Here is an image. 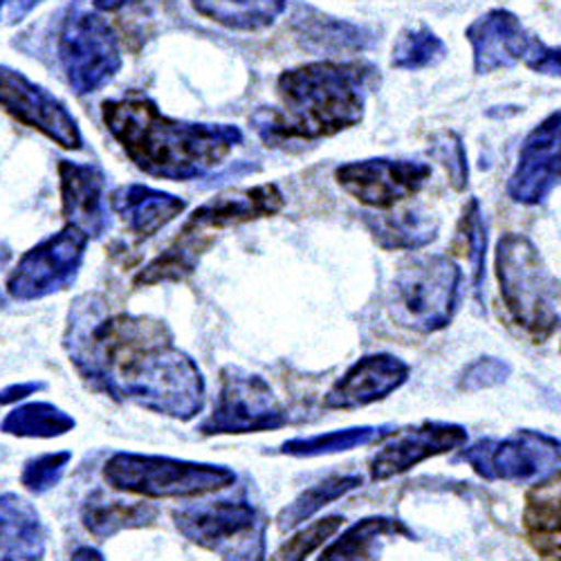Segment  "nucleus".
Instances as JSON below:
<instances>
[{"label": "nucleus", "mask_w": 561, "mask_h": 561, "mask_svg": "<svg viewBox=\"0 0 561 561\" xmlns=\"http://www.w3.org/2000/svg\"><path fill=\"white\" fill-rule=\"evenodd\" d=\"M45 533L38 512L16 494L0 496V561H43Z\"/></svg>", "instance_id": "obj_21"}, {"label": "nucleus", "mask_w": 561, "mask_h": 561, "mask_svg": "<svg viewBox=\"0 0 561 561\" xmlns=\"http://www.w3.org/2000/svg\"><path fill=\"white\" fill-rule=\"evenodd\" d=\"M0 16H3V0H0Z\"/></svg>", "instance_id": "obj_43"}, {"label": "nucleus", "mask_w": 561, "mask_h": 561, "mask_svg": "<svg viewBox=\"0 0 561 561\" xmlns=\"http://www.w3.org/2000/svg\"><path fill=\"white\" fill-rule=\"evenodd\" d=\"M64 346L79 376L115 400L178 420H192L205 407L203 373L173 346L162 321L115 312L85 295L70 310Z\"/></svg>", "instance_id": "obj_1"}, {"label": "nucleus", "mask_w": 561, "mask_h": 561, "mask_svg": "<svg viewBox=\"0 0 561 561\" xmlns=\"http://www.w3.org/2000/svg\"><path fill=\"white\" fill-rule=\"evenodd\" d=\"M501 297L522 329L537 342L561 325V288L543 265L537 248L522 233H505L496 243Z\"/></svg>", "instance_id": "obj_4"}, {"label": "nucleus", "mask_w": 561, "mask_h": 561, "mask_svg": "<svg viewBox=\"0 0 561 561\" xmlns=\"http://www.w3.org/2000/svg\"><path fill=\"white\" fill-rule=\"evenodd\" d=\"M510 376V364L503 359L494 357H483L474 362L472 366H467L460 389L465 391H481L501 385Z\"/></svg>", "instance_id": "obj_36"}, {"label": "nucleus", "mask_w": 561, "mask_h": 561, "mask_svg": "<svg viewBox=\"0 0 561 561\" xmlns=\"http://www.w3.org/2000/svg\"><path fill=\"white\" fill-rule=\"evenodd\" d=\"M178 530L198 546L233 561H265V524L243 501H218L173 514Z\"/></svg>", "instance_id": "obj_8"}, {"label": "nucleus", "mask_w": 561, "mask_h": 561, "mask_svg": "<svg viewBox=\"0 0 561 561\" xmlns=\"http://www.w3.org/2000/svg\"><path fill=\"white\" fill-rule=\"evenodd\" d=\"M158 517V510L151 503H124L111 501L104 492L92 494L81 512L83 526L98 539H108L122 530L151 526Z\"/></svg>", "instance_id": "obj_23"}, {"label": "nucleus", "mask_w": 561, "mask_h": 561, "mask_svg": "<svg viewBox=\"0 0 561 561\" xmlns=\"http://www.w3.org/2000/svg\"><path fill=\"white\" fill-rule=\"evenodd\" d=\"M368 231L385 250H420L438 237V222L417 211L368 216L364 218Z\"/></svg>", "instance_id": "obj_25"}, {"label": "nucleus", "mask_w": 561, "mask_h": 561, "mask_svg": "<svg viewBox=\"0 0 561 561\" xmlns=\"http://www.w3.org/2000/svg\"><path fill=\"white\" fill-rule=\"evenodd\" d=\"M541 561H561V543H548L541 548Z\"/></svg>", "instance_id": "obj_41"}, {"label": "nucleus", "mask_w": 561, "mask_h": 561, "mask_svg": "<svg viewBox=\"0 0 561 561\" xmlns=\"http://www.w3.org/2000/svg\"><path fill=\"white\" fill-rule=\"evenodd\" d=\"M467 41L472 43L479 75L524 64L533 72L561 79V48L546 45L507 10H492L477 19L467 27Z\"/></svg>", "instance_id": "obj_7"}, {"label": "nucleus", "mask_w": 561, "mask_h": 561, "mask_svg": "<svg viewBox=\"0 0 561 561\" xmlns=\"http://www.w3.org/2000/svg\"><path fill=\"white\" fill-rule=\"evenodd\" d=\"M447 55L445 43L430 27H409L393 45V68L400 70H423L436 66Z\"/></svg>", "instance_id": "obj_30"}, {"label": "nucleus", "mask_w": 561, "mask_h": 561, "mask_svg": "<svg viewBox=\"0 0 561 561\" xmlns=\"http://www.w3.org/2000/svg\"><path fill=\"white\" fill-rule=\"evenodd\" d=\"M88 241L81 229L66 225L59 233L34 245L8 278L10 297L34 301L66 290L83 263Z\"/></svg>", "instance_id": "obj_12"}, {"label": "nucleus", "mask_w": 561, "mask_h": 561, "mask_svg": "<svg viewBox=\"0 0 561 561\" xmlns=\"http://www.w3.org/2000/svg\"><path fill=\"white\" fill-rule=\"evenodd\" d=\"M458 237L462 241V248L472 261L474 267V290L481 297L483 288V278H485V250H488V233H485V222L481 216L479 201H470V205L465 207V214L460 218L458 227Z\"/></svg>", "instance_id": "obj_32"}, {"label": "nucleus", "mask_w": 561, "mask_h": 561, "mask_svg": "<svg viewBox=\"0 0 561 561\" xmlns=\"http://www.w3.org/2000/svg\"><path fill=\"white\" fill-rule=\"evenodd\" d=\"M342 517H325L310 524L308 528L299 530L293 539L280 543L278 550L270 557V561H306V557L329 541L342 528Z\"/></svg>", "instance_id": "obj_33"}, {"label": "nucleus", "mask_w": 561, "mask_h": 561, "mask_svg": "<svg viewBox=\"0 0 561 561\" xmlns=\"http://www.w3.org/2000/svg\"><path fill=\"white\" fill-rule=\"evenodd\" d=\"M335 175L342 190L362 205L391 209L423 190L432 178V167L425 162L376 158L342 164Z\"/></svg>", "instance_id": "obj_14"}, {"label": "nucleus", "mask_w": 561, "mask_h": 561, "mask_svg": "<svg viewBox=\"0 0 561 561\" xmlns=\"http://www.w3.org/2000/svg\"><path fill=\"white\" fill-rule=\"evenodd\" d=\"M102 115L130 162L160 180L203 178L243 142L237 126L171 119L147 98L108 100Z\"/></svg>", "instance_id": "obj_2"}, {"label": "nucleus", "mask_w": 561, "mask_h": 561, "mask_svg": "<svg viewBox=\"0 0 561 561\" xmlns=\"http://www.w3.org/2000/svg\"><path fill=\"white\" fill-rule=\"evenodd\" d=\"M396 537H411V530L398 519L368 517L351 526L317 561H378L382 543Z\"/></svg>", "instance_id": "obj_22"}, {"label": "nucleus", "mask_w": 561, "mask_h": 561, "mask_svg": "<svg viewBox=\"0 0 561 561\" xmlns=\"http://www.w3.org/2000/svg\"><path fill=\"white\" fill-rule=\"evenodd\" d=\"M389 434V427H353L344 432H331V434H319L308 438H293L284 445V454L297 456V458H317V456H329L348 451L355 447L370 445L373 440H380Z\"/></svg>", "instance_id": "obj_29"}, {"label": "nucleus", "mask_w": 561, "mask_h": 561, "mask_svg": "<svg viewBox=\"0 0 561 561\" xmlns=\"http://www.w3.org/2000/svg\"><path fill=\"white\" fill-rule=\"evenodd\" d=\"M409 380V366L387 353L368 355L355 362L344 376L325 393V409H362L380 402L398 391Z\"/></svg>", "instance_id": "obj_17"}, {"label": "nucleus", "mask_w": 561, "mask_h": 561, "mask_svg": "<svg viewBox=\"0 0 561 561\" xmlns=\"http://www.w3.org/2000/svg\"><path fill=\"white\" fill-rule=\"evenodd\" d=\"M111 205L126 222L128 231L139 241L156 237L162 227L175 220L186 207L182 198L151 190V186L145 184L122 186L111 196Z\"/></svg>", "instance_id": "obj_20"}, {"label": "nucleus", "mask_w": 561, "mask_h": 561, "mask_svg": "<svg viewBox=\"0 0 561 561\" xmlns=\"http://www.w3.org/2000/svg\"><path fill=\"white\" fill-rule=\"evenodd\" d=\"M59 61L77 95H90L122 70L119 38L100 14L75 12L59 36Z\"/></svg>", "instance_id": "obj_10"}, {"label": "nucleus", "mask_w": 561, "mask_h": 561, "mask_svg": "<svg viewBox=\"0 0 561 561\" xmlns=\"http://www.w3.org/2000/svg\"><path fill=\"white\" fill-rule=\"evenodd\" d=\"M61 205L68 225L81 229L85 237L98 239L108 227L104 203V175L90 164L61 160Z\"/></svg>", "instance_id": "obj_18"}, {"label": "nucleus", "mask_w": 561, "mask_h": 561, "mask_svg": "<svg viewBox=\"0 0 561 561\" xmlns=\"http://www.w3.org/2000/svg\"><path fill=\"white\" fill-rule=\"evenodd\" d=\"M561 180V111L548 115L522 147L507 194L514 203L539 205Z\"/></svg>", "instance_id": "obj_15"}, {"label": "nucleus", "mask_w": 561, "mask_h": 561, "mask_svg": "<svg viewBox=\"0 0 561 561\" xmlns=\"http://www.w3.org/2000/svg\"><path fill=\"white\" fill-rule=\"evenodd\" d=\"M462 274L443 254L407 261L396 274L389 295V314L398 325L415 333L443 331L460 299Z\"/></svg>", "instance_id": "obj_5"}, {"label": "nucleus", "mask_w": 561, "mask_h": 561, "mask_svg": "<svg viewBox=\"0 0 561 561\" xmlns=\"http://www.w3.org/2000/svg\"><path fill=\"white\" fill-rule=\"evenodd\" d=\"M128 3H133V0H95V8L100 12H117Z\"/></svg>", "instance_id": "obj_40"}, {"label": "nucleus", "mask_w": 561, "mask_h": 561, "mask_svg": "<svg viewBox=\"0 0 561 561\" xmlns=\"http://www.w3.org/2000/svg\"><path fill=\"white\" fill-rule=\"evenodd\" d=\"M70 561H106V559L95 548H79V550H75Z\"/></svg>", "instance_id": "obj_39"}, {"label": "nucleus", "mask_w": 561, "mask_h": 561, "mask_svg": "<svg viewBox=\"0 0 561 561\" xmlns=\"http://www.w3.org/2000/svg\"><path fill=\"white\" fill-rule=\"evenodd\" d=\"M194 10L229 30L259 32L286 12L288 0H192Z\"/></svg>", "instance_id": "obj_24"}, {"label": "nucleus", "mask_w": 561, "mask_h": 561, "mask_svg": "<svg viewBox=\"0 0 561 561\" xmlns=\"http://www.w3.org/2000/svg\"><path fill=\"white\" fill-rule=\"evenodd\" d=\"M432 156L447 169L451 184L456 190H462L465 182H467V158H465V149L460 137L445 130L438 133L434 137V145H432Z\"/></svg>", "instance_id": "obj_35"}, {"label": "nucleus", "mask_w": 561, "mask_h": 561, "mask_svg": "<svg viewBox=\"0 0 561 561\" xmlns=\"http://www.w3.org/2000/svg\"><path fill=\"white\" fill-rule=\"evenodd\" d=\"M41 3L43 0H3V14H5L8 23H19Z\"/></svg>", "instance_id": "obj_37"}, {"label": "nucleus", "mask_w": 561, "mask_h": 561, "mask_svg": "<svg viewBox=\"0 0 561 561\" xmlns=\"http://www.w3.org/2000/svg\"><path fill=\"white\" fill-rule=\"evenodd\" d=\"M0 108L61 149L79 151L83 145L79 122L66 104L23 72L8 66H0Z\"/></svg>", "instance_id": "obj_13"}, {"label": "nucleus", "mask_w": 561, "mask_h": 561, "mask_svg": "<svg viewBox=\"0 0 561 561\" xmlns=\"http://www.w3.org/2000/svg\"><path fill=\"white\" fill-rule=\"evenodd\" d=\"M312 16H295L297 32L308 41L314 50H364L368 38L364 30L351 23H342L329 16H321L319 12H310Z\"/></svg>", "instance_id": "obj_27"}, {"label": "nucleus", "mask_w": 561, "mask_h": 561, "mask_svg": "<svg viewBox=\"0 0 561 561\" xmlns=\"http://www.w3.org/2000/svg\"><path fill=\"white\" fill-rule=\"evenodd\" d=\"M359 485H362L359 477H331V479H325L323 483H319V485L306 490L304 494H299L288 507L280 510L278 519H276L278 528L284 533L295 530L297 526L308 522L312 514H317L325 505H331L333 501L346 496L348 492H353Z\"/></svg>", "instance_id": "obj_28"}, {"label": "nucleus", "mask_w": 561, "mask_h": 561, "mask_svg": "<svg viewBox=\"0 0 561 561\" xmlns=\"http://www.w3.org/2000/svg\"><path fill=\"white\" fill-rule=\"evenodd\" d=\"M370 68L362 64L314 61L278 77L280 108H263L252 117L261 139L278 147L337 135L362 122Z\"/></svg>", "instance_id": "obj_3"}, {"label": "nucleus", "mask_w": 561, "mask_h": 561, "mask_svg": "<svg viewBox=\"0 0 561 561\" xmlns=\"http://www.w3.org/2000/svg\"><path fill=\"white\" fill-rule=\"evenodd\" d=\"M38 389V385H19V387H10L8 391L0 393V404H8V402H16L23 400L25 396L34 393Z\"/></svg>", "instance_id": "obj_38"}, {"label": "nucleus", "mask_w": 561, "mask_h": 561, "mask_svg": "<svg viewBox=\"0 0 561 561\" xmlns=\"http://www.w3.org/2000/svg\"><path fill=\"white\" fill-rule=\"evenodd\" d=\"M524 522L539 537H561V474L537 483L526 496Z\"/></svg>", "instance_id": "obj_31"}, {"label": "nucleus", "mask_w": 561, "mask_h": 561, "mask_svg": "<svg viewBox=\"0 0 561 561\" xmlns=\"http://www.w3.org/2000/svg\"><path fill=\"white\" fill-rule=\"evenodd\" d=\"M286 425V409L270 385L254 373L227 366L220 373V391L214 413L201 425V432L207 436L256 434Z\"/></svg>", "instance_id": "obj_11"}, {"label": "nucleus", "mask_w": 561, "mask_h": 561, "mask_svg": "<svg viewBox=\"0 0 561 561\" xmlns=\"http://www.w3.org/2000/svg\"><path fill=\"white\" fill-rule=\"evenodd\" d=\"M462 460L488 481L543 483L561 474V440L539 432H514L512 436L483 438L462 451Z\"/></svg>", "instance_id": "obj_9"}, {"label": "nucleus", "mask_w": 561, "mask_h": 561, "mask_svg": "<svg viewBox=\"0 0 561 561\" xmlns=\"http://www.w3.org/2000/svg\"><path fill=\"white\" fill-rule=\"evenodd\" d=\"M280 209H284V196H280L278 186L259 184L252 186V190H237L211 198L192 214V218L186 220V227L209 233L214 229L274 216Z\"/></svg>", "instance_id": "obj_19"}, {"label": "nucleus", "mask_w": 561, "mask_h": 561, "mask_svg": "<svg viewBox=\"0 0 561 561\" xmlns=\"http://www.w3.org/2000/svg\"><path fill=\"white\" fill-rule=\"evenodd\" d=\"M75 427V417L48 402H32L14 409L3 420V432L19 438H57Z\"/></svg>", "instance_id": "obj_26"}, {"label": "nucleus", "mask_w": 561, "mask_h": 561, "mask_svg": "<svg viewBox=\"0 0 561 561\" xmlns=\"http://www.w3.org/2000/svg\"><path fill=\"white\" fill-rule=\"evenodd\" d=\"M104 479L113 490L147 499H198L233 485L237 474L220 465L147 454H115L104 467Z\"/></svg>", "instance_id": "obj_6"}, {"label": "nucleus", "mask_w": 561, "mask_h": 561, "mask_svg": "<svg viewBox=\"0 0 561 561\" xmlns=\"http://www.w3.org/2000/svg\"><path fill=\"white\" fill-rule=\"evenodd\" d=\"M467 443V432L451 423H427L396 432L391 440L370 460V479L387 481L409 472L427 458L447 454Z\"/></svg>", "instance_id": "obj_16"}, {"label": "nucleus", "mask_w": 561, "mask_h": 561, "mask_svg": "<svg viewBox=\"0 0 561 561\" xmlns=\"http://www.w3.org/2000/svg\"><path fill=\"white\" fill-rule=\"evenodd\" d=\"M70 460H72L70 451L43 454L38 458H32L23 467L21 483L25 485V490H30L34 494H45L48 490H53L55 485H59Z\"/></svg>", "instance_id": "obj_34"}, {"label": "nucleus", "mask_w": 561, "mask_h": 561, "mask_svg": "<svg viewBox=\"0 0 561 561\" xmlns=\"http://www.w3.org/2000/svg\"><path fill=\"white\" fill-rule=\"evenodd\" d=\"M10 261V250L5 245H0V270H3Z\"/></svg>", "instance_id": "obj_42"}]
</instances>
